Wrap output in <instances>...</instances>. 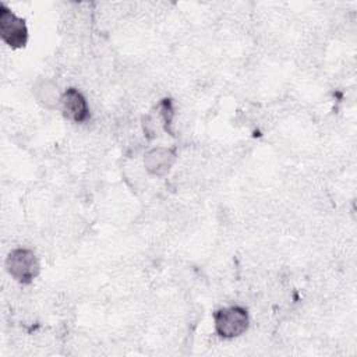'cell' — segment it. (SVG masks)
Returning a JSON list of instances; mask_svg holds the SVG:
<instances>
[{"instance_id":"5b68a950","label":"cell","mask_w":357,"mask_h":357,"mask_svg":"<svg viewBox=\"0 0 357 357\" xmlns=\"http://www.w3.org/2000/svg\"><path fill=\"white\" fill-rule=\"evenodd\" d=\"M173 160H174V155L172 153V151L163 149V148L152 149L145 158L146 169L153 174H160L166 172L173 163Z\"/></svg>"},{"instance_id":"277c9868","label":"cell","mask_w":357,"mask_h":357,"mask_svg":"<svg viewBox=\"0 0 357 357\" xmlns=\"http://www.w3.org/2000/svg\"><path fill=\"white\" fill-rule=\"evenodd\" d=\"M60 107L63 114L75 123H82L89 116L86 99L75 88H70L60 95Z\"/></svg>"},{"instance_id":"7a4b0ae2","label":"cell","mask_w":357,"mask_h":357,"mask_svg":"<svg viewBox=\"0 0 357 357\" xmlns=\"http://www.w3.org/2000/svg\"><path fill=\"white\" fill-rule=\"evenodd\" d=\"M6 266L8 273L20 283H31L39 273L40 265L33 251L26 248L13 250L7 259Z\"/></svg>"},{"instance_id":"3957f363","label":"cell","mask_w":357,"mask_h":357,"mask_svg":"<svg viewBox=\"0 0 357 357\" xmlns=\"http://www.w3.org/2000/svg\"><path fill=\"white\" fill-rule=\"evenodd\" d=\"M0 36L13 49L24 47L28 40V28L25 21L15 15L3 3L0 6Z\"/></svg>"},{"instance_id":"6da1fadb","label":"cell","mask_w":357,"mask_h":357,"mask_svg":"<svg viewBox=\"0 0 357 357\" xmlns=\"http://www.w3.org/2000/svg\"><path fill=\"white\" fill-rule=\"evenodd\" d=\"M215 332L225 339H231L243 335L248 328L247 310L240 305L219 308L213 312Z\"/></svg>"}]
</instances>
